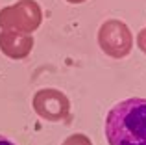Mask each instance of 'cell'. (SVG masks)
<instances>
[{
  "instance_id": "cell-1",
  "label": "cell",
  "mask_w": 146,
  "mask_h": 145,
  "mask_svg": "<svg viewBox=\"0 0 146 145\" xmlns=\"http://www.w3.org/2000/svg\"><path fill=\"white\" fill-rule=\"evenodd\" d=\"M109 145H146V99H126L106 115Z\"/></svg>"
},
{
  "instance_id": "cell-2",
  "label": "cell",
  "mask_w": 146,
  "mask_h": 145,
  "mask_svg": "<svg viewBox=\"0 0 146 145\" xmlns=\"http://www.w3.org/2000/svg\"><path fill=\"white\" fill-rule=\"evenodd\" d=\"M43 22V9L35 0H17L0 9V30L32 36Z\"/></svg>"
},
{
  "instance_id": "cell-3",
  "label": "cell",
  "mask_w": 146,
  "mask_h": 145,
  "mask_svg": "<svg viewBox=\"0 0 146 145\" xmlns=\"http://www.w3.org/2000/svg\"><path fill=\"white\" fill-rule=\"evenodd\" d=\"M98 45L106 56L113 60H122L129 56L133 48V34L126 22L118 19H109L98 28Z\"/></svg>"
},
{
  "instance_id": "cell-4",
  "label": "cell",
  "mask_w": 146,
  "mask_h": 145,
  "mask_svg": "<svg viewBox=\"0 0 146 145\" xmlns=\"http://www.w3.org/2000/svg\"><path fill=\"white\" fill-rule=\"evenodd\" d=\"M33 112L44 121L50 123H59L70 115V101L63 91L56 87H43L35 91L32 99Z\"/></svg>"
},
{
  "instance_id": "cell-5",
  "label": "cell",
  "mask_w": 146,
  "mask_h": 145,
  "mask_svg": "<svg viewBox=\"0 0 146 145\" xmlns=\"http://www.w3.org/2000/svg\"><path fill=\"white\" fill-rule=\"evenodd\" d=\"M0 50L9 60H24L33 50V37L28 34L0 30Z\"/></svg>"
},
{
  "instance_id": "cell-6",
  "label": "cell",
  "mask_w": 146,
  "mask_h": 145,
  "mask_svg": "<svg viewBox=\"0 0 146 145\" xmlns=\"http://www.w3.org/2000/svg\"><path fill=\"white\" fill-rule=\"evenodd\" d=\"M61 145H93L89 136L82 134V132H76V134H70L67 140H65Z\"/></svg>"
},
{
  "instance_id": "cell-7",
  "label": "cell",
  "mask_w": 146,
  "mask_h": 145,
  "mask_svg": "<svg viewBox=\"0 0 146 145\" xmlns=\"http://www.w3.org/2000/svg\"><path fill=\"white\" fill-rule=\"evenodd\" d=\"M137 47H139V50L143 54H146V28H143L137 34Z\"/></svg>"
},
{
  "instance_id": "cell-8",
  "label": "cell",
  "mask_w": 146,
  "mask_h": 145,
  "mask_svg": "<svg viewBox=\"0 0 146 145\" xmlns=\"http://www.w3.org/2000/svg\"><path fill=\"white\" fill-rule=\"evenodd\" d=\"M0 145H17V143H13L11 140H7L6 136H0Z\"/></svg>"
},
{
  "instance_id": "cell-9",
  "label": "cell",
  "mask_w": 146,
  "mask_h": 145,
  "mask_svg": "<svg viewBox=\"0 0 146 145\" xmlns=\"http://www.w3.org/2000/svg\"><path fill=\"white\" fill-rule=\"evenodd\" d=\"M68 4H83V2H87V0H67Z\"/></svg>"
}]
</instances>
